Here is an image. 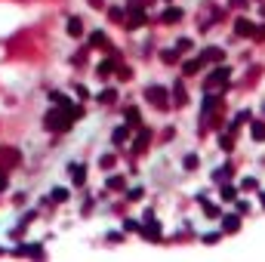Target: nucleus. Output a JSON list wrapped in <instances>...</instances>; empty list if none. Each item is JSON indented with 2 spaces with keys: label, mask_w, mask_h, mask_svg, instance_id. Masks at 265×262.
<instances>
[{
  "label": "nucleus",
  "mask_w": 265,
  "mask_h": 262,
  "mask_svg": "<svg viewBox=\"0 0 265 262\" xmlns=\"http://www.w3.org/2000/svg\"><path fill=\"white\" fill-rule=\"evenodd\" d=\"M111 19L121 22V19H124V10H121V7H115V10H111Z\"/></svg>",
  "instance_id": "b1692460"
},
{
  "label": "nucleus",
  "mask_w": 265,
  "mask_h": 262,
  "mask_svg": "<svg viewBox=\"0 0 265 262\" xmlns=\"http://www.w3.org/2000/svg\"><path fill=\"white\" fill-rule=\"evenodd\" d=\"M176 47H179V50H182V53H185V50H192V41H188V37H182V41H179V44H176Z\"/></svg>",
  "instance_id": "5701e85b"
},
{
  "label": "nucleus",
  "mask_w": 265,
  "mask_h": 262,
  "mask_svg": "<svg viewBox=\"0 0 265 262\" xmlns=\"http://www.w3.org/2000/svg\"><path fill=\"white\" fill-rule=\"evenodd\" d=\"M253 139H265V124H253Z\"/></svg>",
  "instance_id": "dca6fc26"
},
{
  "label": "nucleus",
  "mask_w": 265,
  "mask_h": 262,
  "mask_svg": "<svg viewBox=\"0 0 265 262\" xmlns=\"http://www.w3.org/2000/svg\"><path fill=\"white\" fill-rule=\"evenodd\" d=\"M108 189H124V179L121 176H111L108 179Z\"/></svg>",
  "instance_id": "aec40b11"
},
{
  "label": "nucleus",
  "mask_w": 265,
  "mask_h": 262,
  "mask_svg": "<svg viewBox=\"0 0 265 262\" xmlns=\"http://www.w3.org/2000/svg\"><path fill=\"white\" fill-rule=\"evenodd\" d=\"M127 136H130V130H127V127H121V130H115V145H121V142H124Z\"/></svg>",
  "instance_id": "2eb2a0df"
},
{
  "label": "nucleus",
  "mask_w": 265,
  "mask_h": 262,
  "mask_svg": "<svg viewBox=\"0 0 265 262\" xmlns=\"http://www.w3.org/2000/svg\"><path fill=\"white\" fill-rule=\"evenodd\" d=\"M142 238H148V241H158V238H161V226H158V222H148V226L142 229Z\"/></svg>",
  "instance_id": "39448f33"
},
{
  "label": "nucleus",
  "mask_w": 265,
  "mask_h": 262,
  "mask_svg": "<svg viewBox=\"0 0 265 262\" xmlns=\"http://www.w3.org/2000/svg\"><path fill=\"white\" fill-rule=\"evenodd\" d=\"M198 68H201V62L195 59V62H185V68H182V71H185V74H195Z\"/></svg>",
  "instance_id": "6ab92c4d"
},
{
  "label": "nucleus",
  "mask_w": 265,
  "mask_h": 262,
  "mask_svg": "<svg viewBox=\"0 0 265 262\" xmlns=\"http://www.w3.org/2000/svg\"><path fill=\"white\" fill-rule=\"evenodd\" d=\"M167 96H170V93H167L164 87H148V90H145V99H148L151 105H158V108H167V102H164Z\"/></svg>",
  "instance_id": "f03ea898"
},
{
  "label": "nucleus",
  "mask_w": 265,
  "mask_h": 262,
  "mask_svg": "<svg viewBox=\"0 0 265 262\" xmlns=\"http://www.w3.org/2000/svg\"><path fill=\"white\" fill-rule=\"evenodd\" d=\"M90 7H102V0H90Z\"/></svg>",
  "instance_id": "bb28decb"
},
{
  "label": "nucleus",
  "mask_w": 265,
  "mask_h": 262,
  "mask_svg": "<svg viewBox=\"0 0 265 262\" xmlns=\"http://www.w3.org/2000/svg\"><path fill=\"white\" fill-rule=\"evenodd\" d=\"M161 59L170 65V62H179V53H176V50H164V53H161Z\"/></svg>",
  "instance_id": "f8f14e48"
},
{
  "label": "nucleus",
  "mask_w": 265,
  "mask_h": 262,
  "mask_svg": "<svg viewBox=\"0 0 265 262\" xmlns=\"http://www.w3.org/2000/svg\"><path fill=\"white\" fill-rule=\"evenodd\" d=\"M179 19H182V10H176V7L164 13V22H167V25H170V22H179Z\"/></svg>",
  "instance_id": "1a4fd4ad"
},
{
  "label": "nucleus",
  "mask_w": 265,
  "mask_h": 262,
  "mask_svg": "<svg viewBox=\"0 0 265 262\" xmlns=\"http://www.w3.org/2000/svg\"><path fill=\"white\" fill-rule=\"evenodd\" d=\"M16 253H19V256H44L41 244H22V247H19Z\"/></svg>",
  "instance_id": "7ed1b4c3"
},
{
  "label": "nucleus",
  "mask_w": 265,
  "mask_h": 262,
  "mask_svg": "<svg viewBox=\"0 0 265 262\" xmlns=\"http://www.w3.org/2000/svg\"><path fill=\"white\" fill-rule=\"evenodd\" d=\"M19 164H22V152H19V148H13V145H0V173L10 176Z\"/></svg>",
  "instance_id": "f257e3e1"
},
{
  "label": "nucleus",
  "mask_w": 265,
  "mask_h": 262,
  "mask_svg": "<svg viewBox=\"0 0 265 262\" xmlns=\"http://www.w3.org/2000/svg\"><path fill=\"white\" fill-rule=\"evenodd\" d=\"M4 189H7V176H4V173H0V192H4Z\"/></svg>",
  "instance_id": "a878e982"
},
{
  "label": "nucleus",
  "mask_w": 265,
  "mask_h": 262,
  "mask_svg": "<svg viewBox=\"0 0 265 262\" xmlns=\"http://www.w3.org/2000/svg\"><path fill=\"white\" fill-rule=\"evenodd\" d=\"M111 68H115V62H111V59H108V62H102V65H99V78H108Z\"/></svg>",
  "instance_id": "ddd939ff"
},
{
  "label": "nucleus",
  "mask_w": 265,
  "mask_h": 262,
  "mask_svg": "<svg viewBox=\"0 0 265 262\" xmlns=\"http://www.w3.org/2000/svg\"><path fill=\"white\" fill-rule=\"evenodd\" d=\"M229 74H232L229 68H216V71H213V78H210L207 84H210V87H216V84H225V81H229Z\"/></svg>",
  "instance_id": "20e7f679"
},
{
  "label": "nucleus",
  "mask_w": 265,
  "mask_h": 262,
  "mask_svg": "<svg viewBox=\"0 0 265 262\" xmlns=\"http://www.w3.org/2000/svg\"><path fill=\"white\" fill-rule=\"evenodd\" d=\"M262 207H265V195H262Z\"/></svg>",
  "instance_id": "c85d7f7f"
},
{
  "label": "nucleus",
  "mask_w": 265,
  "mask_h": 262,
  "mask_svg": "<svg viewBox=\"0 0 265 262\" xmlns=\"http://www.w3.org/2000/svg\"><path fill=\"white\" fill-rule=\"evenodd\" d=\"M235 31L244 34V37H250V34H253V22H250V19H238V22H235Z\"/></svg>",
  "instance_id": "0eeeda50"
},
{
  "label": "nucleus",
  "mask_w": 265,
  "mask_h": 262,
  "mask_svg": "<svg viewBox=\"0 0 265 262\" xmlns=\"http://www.w3.org/2000/svg\"><path fill=\"white\" fill-rule=\"evenodd\" d=\"M148 136H151V133L145 130V133H142V136L136 139V145H133V152H145V145H148Z\"/></svg>",
  "instance_id": "9d476101"
},
{
  "label": "nucleus",
  "mask_w": 265,
  "mask_h": 262,
  "mask_svg": "<svg viewBox=\"0 0 265 262\" xmlns=\"http://www.w3.org/2000/svg\"><path fill=\"white\" fill-rule=\"evenodd\" d=\"M127 121H130L133 127H139V111H136V108H127Z\"/></svg>",
  "instance_id": "f3484780"
},
{
  "label": "nucleus",
  "mask_w": 265,
  "mask_h": 262,
  "mask_svg": "<svg viewBox=\"0 0 265 262\" xmlns=\"http://www.w3.org/2000/svg\"><path fill=\"white\" fill-rule=\"evenodd\" d=\"M232 4H235V7H241V4H247V0H232Z\"/></svg>",
  "instance_id": "cd10ccee"
},
{
  "label": "nucleus",
  "mask_w": 265,
  "mask_h": 262,
  "mask_svg": "<svg viewBox=\"0 0 265 262\" xmlns=\"http://www.w3.org/2000/svg\"><path fill=\"white\" fill-rule=\"evenodd\" d=\"M68 170H71V173H74V185H84V179H87V170H84V167H81V164H71V167H68Z\"/></svg>",
  "instance_id": "6e6552de"
},
{
  "label": "nucleus",
  "mask_w": 265,
  "mask_h": 262,
  "mask_svg": "<svg viewBox=\"0 0 265 262\" xmlns=\"http://www.w3.org/2000/svg\"><path fill=\"white\" fill-rule=\"evenodd\" d=\"M238 226H241L238 216H225V232H238Z\"/></svg>",
  "instance_id": "9b49d317"
},
{
  "label": "nucleus",
  "mask_w": 265,
  "mask_h": 262,
  "mask_svg": "<svg viewBox=\"0 0 265 262\" xmlns=\"http://www.w3.org/2000/svg\"><path fill=\"white\" fill-rule=\"evenodd\" d=\"M195 167H198V155H188L185 158V170H195Z\"/></svg>",
  "instance_id": "4be33fe9"
},
{
  "label": "nucleus",
  "mask_w": 265,
  "mask_h": 262,
  "mask_svg": "<svg viewBox=\"0 0 265 262\" xmlns=\"http://www.w3.org/2000/svg\"><path fill=\"white\" fill-rule=\"evenodd\" d=\"M118 74H121V81H130V78H133V71H130V68H121Z\"/></svg>",
  "instance_id": "393cba45"
},
{
  "label": "nucleus",
  "mask_w": 265,
  "mask_h": 262,
  "mask_svg": "<svg viewBox=\"0 0 265 262\" xmlns=\"http://www.w3.org/2000/svg\"><path fill=\"white\" fill-rule=\"evenodd\" d=\"M115 99H118V93H115V90H105V93L99 96V102H105V105H111Z\"/></svg>",
  "instance_id": "4468645a"
},
{
  "label": "nucleus",
  "mask_w": 265,
  "mask_h": 262,
  "mask_svg": "<svg viewBox=\"0 0 265 262\" xmlns=\"http://www.w3.org/2000/svg\"><path fill=\"white\" fill-rule=\"evenodd\" d=\"M68 34H71V37H81V34H84V22H81L78 16L68 19Z\"/></svg>",
  "instance_id": "423d86ee"
},
{
  "label": "nucleus",
  "mask_w": 265,
  "mask_h": 262,
  "mask_svg": "<svg viewBox=\"0 0 265 262\" xmlns=\"http://www.w3.org/2000/svg\"><path fill=\"white\" fill-rule=\"evenodd\" d=\"M53 201H56V204L68 201V192H65V189H56V192H53Z\"/></svg>",
  "instance_id": "a211bd4d"
},
{
  "label": "nucleus",
  "mask_w": 265,
  "mask_h": 262,
  "mask_svg": "<svg viewBox=\"0 0 265 262\" xmlns=\"http://www.w3.org/2000/svg\"><path fill=\"white\" fill-rule=\"evenodd\" d=\"M90 44H93V47H99V44H105V34H102V31H96V34L90 37Z\"/></svg>",
  "instance_id": "412c9836"
}]
</instances>
